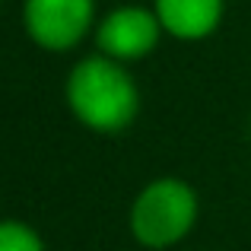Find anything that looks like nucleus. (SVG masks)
<instances>
[{
  "label": "nucleus",
  "mask_w": 251,
  "mask_h": 251,
  "mask_svg": "<svg viewBox=\"0 0 251 251\" xmlns=\"http://www.w3.org/2000/svg\"><path fill=\"white\" fill-rule=\"evenodd\" d=\"M67 105L76 121L102 134L124 130L137 118L140 92L121 61L105 54L83 57L67 76Z\"/></svg>",
  "instance_id": "1"
},
{
  "label": "nucleus",
  "mask_w": 251,
  "mask_h": 251,
  "mask_svg": "<svg viewBox=\"0 0 251 251\" xmlns=\"http://www.w3.org/2000/svg\"><path fill=\"white\" fill-rule=\"evenodd\" d=\"M197 197L178 178H159L137 194L130 207V232L147 248H169L191 232Z\"/></svg>",
  "instance_id": "2"
},
{
  "label": "nucleus",
  "mask_w": 251,
  "mask_h": 251,
  "mask_svg": "<svg viewBox=\"0 0 251 251\" xmlns=\"http://www.w3.org/2000/svg\"><path fill=\"white\" fill-rule=\"evenodd\" d=\"M96 19V0H25L23 25L45 51H70L86 38Z\"/></svg>",
  "instance_id": "3"
},
{
  "label": "nucleus",
  "mask_w": 251,
  "mask_h": 251,
  "mask_svg": "<svg viewBox=\"0 0 251 251\" xmlns=\"http://www.w3.org/2000/svg\"><path fill=\"white\" fill-rule=\"evenodd\" d=\"M162 23L150 6H115L96 29V45L111 61H140L159 45Z\"/></svg>",
  "instance_id": "4"
},
{
  "label": "nucleus",
  "mask_w": 251,
  "mask_h": 251,
  "mask_svg": "<svg viewBox=\"0 0 251 251\" xmlns=\"http://www.w3.org/2000/svg\"><path fill=\"white\" fill-rule=\"evenodd\" d=\"M162 32L181 42H197L216 32L223 19V0H153Z\"/></svg>",
  "instance_id": "5"
},
{
  "label": "nucleus",
  "mask_w": 251,
  "mask_h": 251,
  "mask_svg": "<svg viewBox=\"0 0 251 251\" xmlns=\"http://www.w3.org/2000/svg\"><path fill=\"white\" fill-rule=\"evenodd\" d=\"M0 251H45V245L25 223L0 220Z\"/></svg>",
  "instance_id": "6"
},
{
  "label": "nucleus",
  "mask_w": 251,
  "mask_h": 251,
  "mask_svg": "<svg viewBox=\"0 0 251 251\" xmlns=\"http://www.w3.org/2000/svg\"><path fill=\"white\" fill-rule=\"evenodd\" d=\"M248 124H251V121H248Z\"/></svg>",
  "instance_id": "7"
}]
</instances>
